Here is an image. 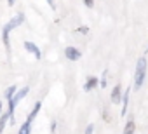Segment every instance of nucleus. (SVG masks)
Masks as SVG:
<instances>
[{
  "instance_id": "obj_16",
  "label": "nucleus",
  "mask_w": 148,
  "mask_h": 134,
  "mask_svg": "<svg viewBox=\"0 0 148 134\" xmlns=\"http://www.w3.org/2000/svg\"><path fill=\"white\" fill-rule=\"evenodd\" d=\"M84 4H86L87 7H92V5H94V0H84Z\"/></svg>"
},
{
  "instance_id": "obj_3",
  "label": "nucleus",
  "mask_w": 148,
  "mask_h": 134,
  "mask_svg": "<svg viewBox=\"0 0 148 134\" xmlns=\"http://www.w3.org/2000/svg\"><path fill=\"white\" fill-rule=\"evenodd\" d=\"M26 94H28V87H23V89H19V91L14 94V98L9 101V115H11V117H12V113H14V108L18 106V103H19V101H21V99H23Z\"/></svg>"
},
{
  "instance_id": "obj_15",
  "label": "nucleus",
  "mask_w": 148,
  "mask_h": 134,
  "mask_svg": "<svg viewBox=\"0 0 148 134\" xmlns=\"http://www.w3.org/2000/svg\"><path fill=\"white\" fill-rule=\"evenodd\" d=\"M92 131H94V125H92V124H89V125H87V129H86V134H92Z\"/></svg>"
},
{
  "instance_id": "obj_12",
  "label": "nucleus",
  "mask_w": 148,
  "mask_h": 134,
  "mask_svg": "<svg viewBox=\"0 0 148 134\" xmlns=\"http://www.w3.org/2000/svg\"><path fill=\"white\" fill-rule=\"evenodd\" d=\"M9 117H11V115H9V111H7V113H4L2 117H0V132H2V131H4V127H5V124H7V120H9Z\"/></svg>"
},
{
  "instance_id": "obj_17",
  "label": "nucleus",
  "mask_w": 148,
  "mask_h": 134,
  "mask_svg": "<svg viewBox=\"0 0 148 134\" xmlns=\"http://www.w3.org/2000/svg\"><path fill=\"white\" fill-rule=\"evenodd\" d=\"M14 2H16V0H7V4H9V7H12V5H14Z\"/></svg>"
},
{
  "instance_id": "obj_11",
  "label": "nucleus",
  "mask_w": 148,
  "mask_h": 134,
  "mask_svg": "<svg viewBox=\"0 0 148 134\" xmlns=\"http://www.w3.org/2000/svg\"><path fill=\"white\" fill-rule=\"evenodd\" d=\"M14 94H16V85H11V87L5 91V99H7V101H11V99L14 98Z\"/></svg>"
},
{
  "instance_id": "obj_9",
  "label": "nucleus",
  "mask_w": 148,
  "mask_h": 134,
  "mask_svg": "<svg viewBox=\"0 0 148 134\" xmlns=\"http://www.w3.org/2000/svg\"><path fill=\"white\" fill-rule=\"evenodd\" d=\"M96 85H98V79H96V77H89L87 82H86V87H84V89H86V91H91V89H94Z\"/></svg>"
},
{
  "instance_id": "obj_14",
  "label": "nucleus",
  "mask_w": 148,
  "mask_h": 134,
  "mask_svg": "<svg viewBox=\"0 0 148 134\" xmlns=\"http://www.w3.org/2000/svg\"><path fill=\"white\" fill-rule=\"evenodd\" d=\"M101 87H106V72L103 73V79H101V84H99Z\"/></svg>"
},
{
  "instance_id": "obj_19",
  "label": "nucleus",
  "mask_w": 148,
  "mask_h": 134,
  "mask_svg": "<svg viewBox=\"0 0 148 134\" xmlns=\"http://www.w3.org/2000/svg\"><path fill=\"white\" fill-rule=\"evenodd\" d=\"M0 111H2V101H0Z\"/></svg>"
},
{
  "instance_id": "obj_7",
  "label": "nucleus",
  "mask_w": 148,
  "mask_h": 134,
  "mask_svg": "<svg viewBox=\"0 0 148 134\" xmlns=\"http://www.w3.org/2000/svg\"><path fill=\"white\" fill-rule=\"evenodd\" d=\"M129 94H131V89H127V91L124 92V96H122V111H120V115H125V111H127V105H129Z\"/></svg>"
},
{
  "instance_id": "obj_1",
  "label": "nucleus",
  "mask_w": 148,
  "mask_h": 134,
  "mask_svg": "<svg viewBox=\"0 0 148 134\" xmlns=\"http://www.w3.org/2000/svg\"><path fill=\"white\" fill-rule=\"evenodd\" d=\"M25 21V14L23 12H18L5 26H4V30H2V42H4V45H5V51L7 52H11V44H9V33H11V30H14L16 26H19L21 23Z\"/></svg>"
},
{
  "instance_id": "obj_5",
  "label": "nucleus",
  "mask_w": 148,
  "mask_h": 134,
  "mask_svg": "<svg viewBox=\"0 0 148 134\" xmlns=\"http://www.w3.org/2000/svg\"><path fill=\"white\" fill-rule=\"evenodd\" d=\"M122 87L120 85H115L113 87V91H112V103H115V105H119L120 101H122Z\"/></svg>"
},
{
  "instance_id": "obj_18",
  "label": "nucleus",
  "mask_w": 148,
  "mask_h": 134,
  "mask_svg": "<svg viewBox=\"0 0 148 134\" xmlns=\"http://www.w3.org/2000/svg\"><path fill=\"white\" fill-rule=\"evenodd\" d=\"M47 4H49V5H51L52 9H54V2H52V0H47Z\"/></svg>"
},
{
  "instance_id": "obj_8",
  "label": "nucleus",
  "mask_w": 148,
  "mask_h": 134,
  "mask_svg": "<svg viewBox=\"0 0 148 134\" xmlns=\"http://www.w3.org/2000/svg\"><path fill=\"white\" fill-rule=\"evenodd\" d=\"M40 106H42V103H40V101H37V103H35V106H33V110H32V113L28 115V118H26V122H30V124H32V120H33V118L37 117V113H38V110H40Z\"/></svg>"
},
{
  "instance_id": "obj_10",
  "label": "nucleus",
  "mask_w": 148,
  "mask_h": 134,
  "mask_svg": "<svg viewBox=\"0 0 148 134\" xmlns=\"http://www.w3.org/2000/svg\"><path fill=\"white\" fill-rule=\"evenodd\" d=\"M134 131H136V124H134V120H129L124 127V134H134Z\"/></svg>"
},
{
  "instance_id": "obj_4",
  "label": "nucleus",
  "mask_w": 148,
  "mask_h": 134,
  "mask_svg": "<svg viewBox=\"0 0 148 134\" xmlns=\"http://www.w3.org/2000/svg\"><path fill=\"white\" fill-rule=\"evenodd\" d=\"M64 56H66L70 61H79V59H80V51L75 49V47H66V49H64Z\"/></svg>"
},
{
  "instance_id": "obj_2",
  "label": "nucleus",
  "mask_w": 148,
  "mask_h": 134,
  "mask_svg": "<svg viewBox=\"0 0 148 134\" xmlns=\"http://www.w3.org/2000/svg\"><path fill=\"white\" fill-rule=\"evenodd\" d=\"M145 75H146V59L139 57L138 64H136V72H134V89H139L143 85Z\"/></svg>"
},
{
  "instance_id": "obj_6",
  "label": "nucleus",
  "mask_w": 148,
  "mask_h": 134,
  "mask_svg": "<svg viewBox=\"0 0 148 134\" xmlns=\"http://www.w3.org/2000/svg\"><path fill=\"white\" fill-rule=\"evenodd\" d=\"M25 47H26V51H30V52H32V54H33L37 59H40V57H42V54H40V49H38V47H37L33 42H25Z\"/></svg>"
},
{
  "instance_id": "obj_13",
  "label": "nucleus",
  "mask_w": 148,
  "mask_h": 134,
  "mask_svg": "<svg viewBox=\"0 0 148 134\" xmlns=\"http://www.w3.org/2000/svg\"><path fill=\"white\" fill-rule=\"evenodd\" d=\"M18 134H30V122H25L21 127H19V132Z\"/></svg>"
}]
</instances>
